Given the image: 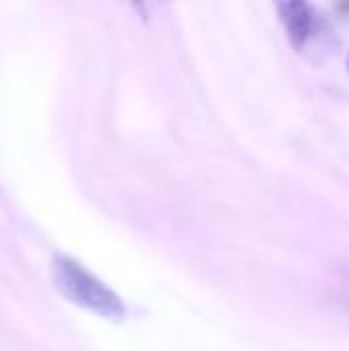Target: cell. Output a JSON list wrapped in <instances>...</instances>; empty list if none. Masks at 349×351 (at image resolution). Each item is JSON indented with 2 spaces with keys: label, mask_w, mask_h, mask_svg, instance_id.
<instances>
[{
  "label": "cell",
  "mask_w": 349,
  "mask_h": 351,
  "mask_svg": "<svg viewBox=\"0 0 349 351\" xmlns=\"http://www.w3.org/2000/svg\"><path fill=\"white\" fill-rule=\"evenodd\" d=\"M278 16H280V23L286 27L288 37L296 49H302L319 29L317 12L306 2H300V0L280 2Z\"/></svg>",
  "instance_id": "7a4b0ae2"
},
{
  "label": "cell",
  "mask_w": 349,
  "mask_h": 351,
  "mask_svg": "<svg viewBox=\"0 0 349 351\" xmlns=\"http://www.w3.org/2000/svg\"><path fill=\"white\" fill-rule=\"evenodd\" d=\"M335 10H337L341 16H349V2H339V4H335Z\"/></svg>",
  "instance_id": "3957f363"
},
{
  "label": "cell",
  "mask_w": 349,
  "mask_h": 351,
  "mask_svg": "<svg viewBox=\"0 0 349 351\" xmlns=\"http://www.w3.org/2000/svg\"><path fill=\"white\" fill-rule=\"evenodd\" d=\"M53 284L70 302L86 308L99 317L119 321L125 317V306L121 298L107 288L97 276L84 269L78 261L70 257H58L53 261Z\"/></svg>",
  "instance_id": "6da1fadb"
},
{
  "label": "cell",
  "mask_w": 349,
  "mask_h": 351,
  "mask_svg": "<svg viewBox=\"0 0 349 351\" xmlns=\"http://www.w3.org/2000/svg\"><path fill=\"white\" fill-rule=\"evenodd\" d=\"M346 64H348V72H349V56H348V60H346Z\"/></svg>",
  "instance_id": "277c9868"
}]
</instances>
